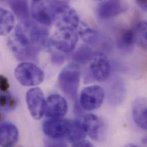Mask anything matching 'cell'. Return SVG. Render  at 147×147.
<instances>
[{
    "instance_id": "cell-28",
    "label": "cell",
    "mask_w": 147,
    "mask_h": 147,
    "mask_svg": "<svg viewBox=\"0 0 147 147\" xmlns=\"http://www.w3.org/2000/svg\"><path fill=\"white\" fill-rule=\"evenodd\" d=\"M142 142H143V143L147 144V136L142 140Z\"/></svg>"
},
{
    "instance_id": "cell-21",
    "label": "cell",
    "mask_w": 147,
    "mask_h": 147,
    "mask_svg": "<svg viewBox=\"0 0 147 147\" xmlns=\"http://www.w3.org/2000/svg\"><path fill=\"white\" fill-rule=\"evenodd\" d=\"M77 30H78L79 35L85 42L90 44L96 42L97 38V33L86 24L81 22Z\"/></svg>"
},
{
    "instance_id": "cell-13",
    "label": "cell",
    "mask_w": 147,
    "mask_h": 147,
    "mask_svg": "<svg viewBox=\"0 0 147 147\" xmlns=\"http://www.w3.org/2000/svg\"><path fill=\"white\" fill-rule=\"evenodd\" d=\"M132 117L136 124L142 129L147 130V98H137L132 107Z\"/></svg>"
},
{
    "instance_id": "cell-5",
    "label": "cell",
    "mask_w": 147,
    "mask_h": 147,
    "mask_svg": "<svg viewBox=\"0 0 147 147\" xmlns=\"http://www.w3.org/2000/svg\"><path fill=\"white\" fill-rule=\"evenodd\" d=\"M78 41L75 30L69 28H57L51 38V42L57 50L64 53L72 52Z\"/></svg>"
},
{
    "instance_id": "cell-23",
    "label": "cell",
    "mask_w": 147,
    "mask_h": 147,
    "mask_svg": "<svg viewBox=\"0 0 147 147\" xmlns=\"http://www.w3.org/2000/svg\"><path fill=\"white\" fill-rule=\"evenodd\" d=\"M44 147H68L67 144L61 139H48L44 141Z\"/></svg>"
},
{
    "instance_id": "cell-18",
    "label": "cell",
    "mask_w": 147,
    "mask_h": 147,
    "mask_svg": "<svg viewBox=\"0 0 147 147\" xmlns=\"http://www.w3.org/2000/svg\"><path fill=\"white\" fill-rule=\"evenodd\" d=\"M15 18L11 12L3 7L0 8V34L6 36L13 29Z\"/></svg>"
},
{
    "instance_id": "cell-12",
    "label": "cell",
    "mask_w": 147,
    "mask_h": 147,
    "mask_svg": "<svg viewBox=\"0 0 147 147\" xmlns=\"http://www.w3.org/2000/svg\"><path fill=\"white\" fill-rule=\"evenodd\" d=\"M82 123L86 134L92 139L100 142L104 139V125L98 116L93 114H88L84 117Z\"/></svg>"
},
{
    "instance_id": "cell-19",
    "label": "cell",
    "mask_w": 147,
    "mask_h": 147,
    "mask_svg": "<svg viewBox=\"0 0 147 147\" xmlns=\"http://www.w3.org/2000/svg\"><path fill=\"white\" fill-rule=\"evenodd\" d=\"M132 29L135 44L142 48L147 49V21L139 22Z\"/></svg>"
},
{
    "instance_id": "cell-20",
    "label": "cell",
    "mask_w": 147,
    "mask_h": 147,
    "mask_svg": "<svg viewBox=\"0 0 147 147\" xmlns=\"http://www.w3.org/2000/svg\"><path fill=\"white\" fill-rule=\"evenodd\" d=\"M94 53L93 49L87 45H82L74 54L73 60L79 64H86L92 59Z\"/></svg>"
},
{
    "instance_id": "cell-4",
    "label": "cell",
    "mask_w": 147,
    "mask_h": 147,
    "mask_svg": "<svg viewBox=\"0 0 147 147\" xmlns=\"http://www.w3.org/2000/svg\"><path fill=\"white\" fill-rule=\"evenodd\" d=\"M105 98L103 88L97 85L85 87L81 92L80 104L86 111H90L98 109L102 105Z\"/></svg>"
},
{
    "instance_id": "cell-25",
    "label": "cell",
    "mask_w": 147,
    "mask_h": 147,
    "mask_svg": "<svg viewBox=\"0 0 147 147\" xmlns=\"http://www.w3.org/2000/svg\"><path fill=\"white\" fill-rule=\"evenodd\" d=\"M72 147H94V146L89 141L83 140L82 141L74 143Z\"/></svg>"
},
{
    "instance_id": "cell-2",
    "label": "cell",
    "mask_w": 147,
    "mask_h": 147,
    "mask_svg": "<svg viewBox=\"0 0 147 147\" xmlns=\"http://www.w3.org/2000/svg\"><path fill=\"white\" fill-rule=\"evenodd\" d=\"M80 74L78 65L76 64H71L61 71L58 78L59 86L62 91L74 101L77 98Z\"/></svg>"
},
{
    "instance_id": "cell-15",
    "label": "cell",
    "mask_w": 147,
    "mask_h": 147,
    "mask_svg": "<svg viewBox=\"0 0 147 147\" xmlns=\"http://www.w3.org/2000/svg\"><path fill=\"white\" fill-rule=\"evenodd\" d=\"M135 44L133 29H123L117 36V47L121 51L129 52L133 49Z\"/></svg>"
},
{
    "instance_id": "cell-1",
    "label": "cell",
    "mask_w": 147,
    "mask_h": 147,
    "mask_svg": "<svg viewBox=\"0 0 147 147\" xmlns=\"http://www.w3.org/2000/svg\"><path fill=\"white\" fill-rule=\"evenodd\" d=\"M53 22L57 28H69L76 30L80 21L76 10L71 7L66 1H48Z\"/></svg>"
},
{
    "instance_id": "cell-11",
    "label": "cell",
    "mask_w": 147,
    "mask_h": 147,
    "mask_svg": "<svg viewBox=\"0 0 147 147\" xmlns=\"http://www.w3.org/2000/svg\"><path fill=\"white\" fill-rule=\"evenodd\" d=\"M68 111V104L65 99L59 94L49 96L46 102L45 114L48 118H62Z\"/></svg>"
},
{
    "instance_id": "cell-24",
    "label": "cell",
    "mask_w": 147,
    "mask_h": 147,
    "mask_svg": "<svg viewBox=\"0 0 147 147\" xmlns=\"http://www.w3.org/2000/svg\"><path fill=\"white\" fill-rule=\"evenodd\" d=\"M0 86H1V92H6L8 91V89L10 87V85L7 78L3 75H1L0 77Z\"/></svg>"
},
{
    "instance_id": "cell-8",
    "label": "cell",
    "mask_w": 147,
    "mask_h": 147,
    "mask_svg": "<svg viewBox=\"0 0 147 147\" xmlns=\"http://www.w3.org/2000/svg\"><path fill=\"white\" fill-rule=\"evenodd\" d=\"M89 68L93 77L99 82L106 81L110 74L111 65L107 57L101 52H95L90 61Z\"/></svg>"
},
{
    "instance_id": "cell-17",
    "label": "cell",
    "mask_w": 147,
    "mask_h": 147,
    "mask_svg": "<svg viewBox=\"0 0 147 147\" xmlns=\"http://www.w3.org/2000/svg\"><path fill=\"white\" fill-rule=\"evenodd\" d=\"M9 4L21 23L29 22V10L26 1H9Z\"/></svg>"
},
{
    "instance_id": "cell-7",
    "label": "cell",
    "mask_w": 147,
    "mask_h": 147,
    "mask_svg": "<svg viewBox=\"0 0 147 147\" xmlns=\"http://www.w3.org/2000/svg\"><path fill=\"white\" fill-rule=\"evenodd\" d=\"M70 123L63 118H49L43 123V131L50 139H61L67 136Z\"/></svg>"
},
{
    "instance_id": "cell-3",
    "label": "cell",
    "mask_w": 147,
    "mask_h": 147,
    "mask_svg": "<svg viewBox=\"0 0 147 147\" xmlns=\"http://www.w3.org/2000/svg\"><path fill=\"white\" fill-rule=\"evenodd\" d=\"M14 76L20 84L26 86L40 84L44 78L42 70L30 62H22L18 64L15 69Z\"/></svg>"
},
{
    "instance_id": "cell-6",
    "label": "cell",
    "mask_w": 147,
    "mask_h": 147,
    "mask_svg": "<svg viewBox=\"0 0 147 147\" xmlns=\"http://www.w3.org/2000/svg\"><path fill=\"white\" fill-rule=\"evenodd\" d=\"M26 101L32 116L36 120L42 118L45 112L47 102L42 90L39 88L30 89L26 94Z\"/></svg>"
},
{
    "instance_id": "cell-22",
    "label": "cell",
    "mask_w": 147,
    "mask_h": 147,
    "mask_svg": "<svg viewBox=\"0 0 147 147\" xmlns=\"http://www.w3.org/2000/svg\"><path fill=\"white\" fill-rule=\"evenodd\" d=\"M17 99L12 96L9 90L1 92V109L3 111L13 109L17 105Z\"/></svg>"
},
{
    "instance_id": "cell-16",
    "label": "cell",
    "mask_w": 147,
    "mask_h": 147,
    "mask_svg": "<svg viewBox=\"0 0 147 147\" xmlns=\"http://www.w3.org/2000/svg\"><path fill=\"white\" fill-rule=\"evenodd\" d=\"M86 135L82 122L78 120H71L69 129L67 136L69 142L74 144L82 141Z\"/></svg>"
},
{
    "instance_id": "cell-9",
    "label": "cell",
    "mask_w": 147,
    "mask_h": 147,
    "mask_svg": "<svg viewBox=\"0 0 147 147\" xmlns=\"http://www.w3.org/2000/svg\"><path fill=\"white\" fill-rule=\"evenodd\" d=\"M128 9V4L121 1H102L97 3L96 14L100 19L107 20L119 16Z\"/></svg>"
},
{
    "instance_id": "cell-26",
    "label": "cell",
    "mask_w": 147,
    "mask_h": 147,
    "mask_svg": "<svg viewBox=\"0 0 147 147\" xmlns=\"http://www.w3.org/2000/svg\"><path fill=\"white\" fill-rule=\"evenodd\" d=\"M136 3L142 10L147 12V1H136Z\"/></svg>"
},
{
    "instance_id": "cell-10",
    "label": "cell",
    "mask_w": 147,
    "mask_h": 147,
    "mask_svg": "<svg viewBox=\"0 0 147 147\" xmlns=\"http://www.w3.org/2000/svg\"><path fill=\"white\" fill-rule=\"evenodd\" d=\"M32 17L39 24L44 26H50L53 22V18L48 1L34 0L30 5Z\"/></svg>"
},
{
    "instance_id": "cell-27",
    "label": "cell",
    "mask_w": 147,
    "mask_h": 147,
    "mask_svg": "<svg viewBox=\"0 0 147 147\" xmlns=\"http://www.w3.org/2000/svg\"><path fill=\"white\" fill-rule=\"evenodd\" d=\"M124 147H138L136 146L133 144H128L127 145H126Z\"/></svg>"
},
{
    "instance_id": "cell-14",
    "label": "cell",
    "mask_w": 147,
    "mask_h": 147,
    "mask_svg": "<svg viewBox=\"0 0 147 147\" xmlns=\"http://www.w3.org/2000/svg\"><path fill=\"white\" fill-rule=\"evenodd\" d=\"M18 139V131L12 123L4 121L0 125V144L2 147L13 146Z\"/></svg>"
}]
</instances>
